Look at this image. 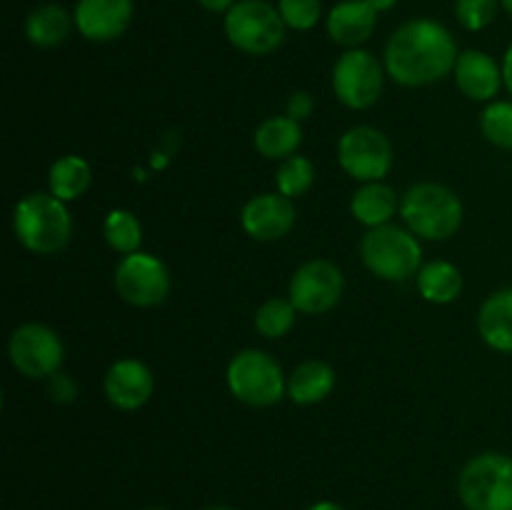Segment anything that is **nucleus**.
Instances as JSON below:
<instances>
[{
    "instance_id": "nucleus-2",
    "label": "nucleus",
    "mask_w": 512,
    "mask_h": 510,
    "mask_svg": "<svg viewBox=\"0 0 512 510\" xmlns=\"http://www.w3.org/2000/svg\"><path fill=\"white\" fill-rule=\"evenodd\" d=\"M13 230L25 250L35 255L60 253L73 235L68 203L53 193H30L13 210Z\"/></svg>"
},
{
    "instance_id": "nucleus-5",
    "label": "nucleus",
    "mask_w": 512,
    "mask_h": 510,
    "mask_svg": "<svg viewBox=\"0 0 512 510\" xmlns=\"http://www.w3.org/2000/svg\"><path fill=\"white\" fill-rule=\"evenodd\" d=\"M228 388L240 403L250 408H270L288 395V378L273 355L248 348L233 355L228 363Z\"/></svg>"
},
{
    "instance_id": "nucleus-30",
    "label": "nucleus",
    "mask_w": 512,
    "mask_h": 510,
    "mask_svg": "<svg viewBox=\"0 0 512 510\" xmlns=\"http://www.w3.org/2000/svg\"><path fill=\"white\" fill-rule=\"evenodd\" d=\"M278 10L288 28L310 30L318 25L323 15V3L320 0H280Z\"/></svg>"
},
{
    "instance_id": "nucleus-32",
    "label": "nucleus",
    "mask_w": 512,
    "mask_h": 510,
    "mask_svg": "<svg viewBox=\"0 0 512 510\" xmlns=\"http://www.w3.org/2000/svg\"><path fill=\"white\" fill-rule=\"evenodd\" d=\"M313 110H315V100L313 95L305 93V90H295V93L288 98V103H285V115L298 120V123L308 120L310 115H313Z\"/></svg>"
},
{
    "instance_id": "nucleus-26",
    "label": "nucleus",
    "mask_w": 512,
    "mask_h": 510,
    "mask_svg": "<svg viewBox=\"0 0 512 510\" xmlns=\"http://www.w3.org/2000/svg\"><path fill=\"white\" fill-rule=\"evenodd\" d=\"M295 318H298V308L290 298H270L255 310L253 325L263 338L278 340L293 330Z\"/></svg>"
},
{
    "instance_id": "nucleus-36",
    "label": "nucleus",
    "mask_w": 512,
    "mask_h": 510,
    "mask_svg": "<svg viewBox=\"0 0 512 510\" xmlns=\"http://www.w3.org/2000/svg\"><path fill=\"white\" fill-rule=\"evenodd\" d=\"M368 3L373 5V8L378 10V13H383V10L395 8V3H398V0H368Z\"/></svg>"
},
{
    "instance_id": "nucleus-20",
    "label": "nucleus",
    "mask_w": 512,
    "mask_h": 510,
    "mask_svg": "<svg viewBox=\"0 0 512 510\" xmlns=\"http://www.w3.org/2000/svg\"><path fill=\"white\" fill-rule=\"evenodd\" d=\"M398 210V193L388 183H383V180H378V183H363L353 193V200H350V213L365 228L388 225Z\"/></svg>"
},
{
    "instance_id": "nucleus-13",
    "label": "nucleus",
    "mask_w": 512,
    "mask_h": 510,
    "mask_svg": "<svg viewBox=\"0 0 512 510\" xmlns=\"http://www.w3.org/2000/svg\"><path fill=\"white\" fill-rule=\"evenodd\" d=\"M240 225L250 238L260 243L285 238L295 225L293 200L280 193L253 195L240 210Z\"/></svg>"
},
{
    "instance_id": "nucleus-35",
    "label": "nucleus",
    "mask_w": 512,
    "mask_h": 510,
    "mask_svg": "<svg viewBox=\"0 0 512 510\" xmlns=\"http://www.w3.org/2000/svg\"><path fill=\"white\" fill-rule=\"evenodd\" d=\"M308 510H345L340 503H333V500H320V503H313Z\"/></svg>"
},
{
    "instance_id": "nucleus-8",
    "label": "nucleus",
    "mask_w": 512,
    "mask_h": 510,
    "mask_svg": "<svg viewBox=\"0 0 512 510\" xmlns=\"http://www.w3.org/2000/svg\"><path fill=\"white\" fill-rule=\"evenodd\" d=\"M385 65L370 50L350 48L333 65V93L345 108L368 110L383 95Z\"/></svg>"
},
{
    "instance_id": "nucleus-7",
    "label": "nucleus",
    "mask_w": 512,
    "mask_h": 510,
    "mask_svg": "<svg viewBox=\"0 0 512 510\" xmlns=\"http://www.w3.org/2000/svg\"><path fill=\"white\" fill-rule=\"evenodd\" d=\"M285 28L280 10L265 0H240L225 13V35L240 53H273L283 45Z\"/></svg>"
},
{
    "instance_id": "nucleus-29",
    "label": "nucleus",
    "mask_w": 512,
    "mask_h": 510,
    "mask_svg": "<svg viewBox=\"0 0 512 510\" xmlns=\"http://www.w3.org/2000/svg\"><path fill=\"white\" fill-rule=\"evenodd\" d=\"M500 0H455V18L473 33L485 30L495 20Z\"/></svg>"
},
{
    "instance_id": "nucleus-21",
    "label": "nucleus",
    "mask_w": 512,
    "mask_h": 510,
    "mask_svg": "<svg viewBox=\"0 0 512 510\" xmlns=\"http://www.w3.org/2000/svg\"><path fill=\"white\" fill-rule=\"evenodd\" d=\"M335 370L325 360H305L288 375V398L295 405H318L335 390Z\"/></svg>"
},
{
    "instance_id": "nucleus-27",
    "label": "nucleus",
    "mask_w": 512,
    "mask_h": 510,
    "mask_svg": "<svg viewBox=\"0 0 512 510\" xmlns=\"http://www.w3.org/2000/svg\"><path fill=\"white\" fill-rule=\"evenodd\" d=\"M315 183V168L305 155H290V158L280 160L278 173H275V185H278V193L285 198H300V195L308 193Z\"/></svg>"
},
{
    "instance_id": "nucleus-33",
    "label": "nucleus",
    "mask_w": 512,
    "mask_h": 510,
    "mask_svg": "<svg viewBox=\"0 0 512 510\" xmlns=\"http://www.w3.org/2000/svg\"><path fill=\"white\" fill-rule=\"evenodd\" d=\"M198 3L203 5L205 10H210V13H228L238 0H198Z\"/></svg>"
},
{
    "instance_id": "nucleus-23",
    "label": "nucleus",
    "mask_w": 512,
    "mask_h": 510,
    "mask_svg": "<svg viewBox=\"0 0 512 510\" xmlns=\"http://www.w3.org/2000/svg\"><path fill=\"white\" fill-rule=\"evenodd\" d=\"M90 180H93V170L88 160L80 155H60L48 170V193H53L63 203H70V200L83 198L85 190L90 188Z\"/></svg>"
},
{
    "instance_id": "nucleus-28",
    "label": "nucleus",
    "mask_w": 512,
    "mask_h": 510,
    "mask_svg": "<svg viewBox=\"0 0 512 510\" xmlns=\"http://www.w3.org/2000/svg\"><path fill=\"white\" fill-rule=\"evenodd\" d=\"M480 130L495 148L512 150V100H493L480 113Z\"/></svg>"
},
{
    "instance_id": "nucleus-6",
    "label": "nucleus",
    "mask_w": 512,
    "mask_h": 510,
    "mask_svg": "<svg viewBox=\"0 0 512 510\" xmlns=\"http://www.w3.org/2000/svg\"><path fill=\"white\" fill-rule=\"evenodd\" d=\"M460 503L468 510H512V458L480 453L465 463L458 478Z\"/></svg>"
},
{
    "instance_id": "nucleus-15",
    "label": "nucleus",
    "mask_w": 512,
    "mask_h": 510,
    "mask_svg": "<svg viewBox=\"0 0 512 510\" xmlns=\"http://www.w3.org/2000/svg\"><path fill=\"white\" fill-rule=\"evenodd\" d=\"M75 28L93 43L120 38L133 20V0H78Z\"/></svg>"
},
{
    "instance_id": "nucleus-37",
    "label": "nucleus",
    "mask_w": 512,
    "mask_h": 510,
    "mask_svg": "<svg viewBox=\"0 0 512 510\" xmlns=\"http://www.w3.org/2000/svg\"><path fill=\"white\" fill-rule=\"evenodd\" d=\"M500 5H503V8L512 15V0H500Z\"/></svg>"
},
{
    "instance_id": "nucleus-38",
    "label": "nucleus",
    "mask_w": 512,
    "mask_h": 510,
    "mask_svg": "<svg viewBox=\"0 0 512 510\" xmlns=\"http://www.w3.org/2000/svg\"><path fill=\"white\" fill-rule=\"evenodd\" d=\"M205 510H235V508H230V505H213V508H205Z\"/></svg>"
},
{
    "instance_id": "nucleus-10",
    "label": "nucleus",
    "mask_w": 512,
    "mask_h": 510,
    "mask_svg": "<svg viewBox=\"0 0 512 510\" xmlns=\"http://www.w3.org/2000/svg\"><path fill=\"white\" fill-rule=\"evenodd\" d=\"M8 358L23 378L43 380L60 373L65 348L53 328L43 323H25L10 335Z\"/></svg>"
},
{
    "instance_id": "nucleus-3",
    "label": "nucleus",
    "mask_w": 512,
    "mask_h": 510,
    "mask_svg": "<svg viewBox=\"0 0 512 510\" xmlns=\"http://www.w3.org/2000/svg\"><path fill=\"white\" fill-rule=\"evenodd\" d=\"M405 228L420 240H448L463 225V200L440 183H415L400 200Z\"/></svg>"
},
{
    "instance_id": "nucleus-16",
    "label": "nucleus",
    "mask_w": 512,
    "mask_h": 510,
    "mask_svg": "<svg viewBox=\"0 0 512 510\" xmlns=\"http://www.w3.org/2000/svg\"><path fill=\"white\" fill-rule=\"evenodd\" d=\"M455 83L465 98L475 103H493L503 88V65L483 50H463L455 63Z\"/></svg>"
},
{
    "instance_id": "nucleus-22",
    "label": "nucleus",
    "mask_w": 512,
    "mask_h": 510,
    "mask_svg": "<svg viewBox=\"0 0 512 510\" xmlns=\"http://www.w3.org/2000/svg\"><path fill=\"white\" fill-rule=\"evenodd\" d=\"M75 18L58 3H45L30 10L25 18V38L38 48H55L68 40Z\"/></svg>"
},
{
    "instance_id": "nucleus-19",
    "label": "nucleus",
    "mask_w": 512,
    "mask_h": 510,
    "mask_svg": "<svg viewBox=\"0 0 512 510\" xmlns=\"http://www.w3.org/2000/svg\"><path fill=\"white\" fill-rule=\"evenodd\" d=\"M253 145L263 158L285 160L298 153L303 145V128L288 115H270L255 128Z\"/></svg>"
},
{
    "instance_id": "nucleus-12",
    "label": "nucleus",
    "mask_w": 512,
    "mask_h": 510,
    "mask_svg": "<svg viewBox=\"0 0 512 510\" xmlns=\"http://www.w3.org/2000/svg\"><path fill=\"white\" fill-rule=\"evenodd\" d=\"M345 290V275L325 258L308 260L293 273L288 298L303 315H323L340 303Z\"/></svg>"
},
{
    "instance_id": "nucleus-11",
    "label": "nucleus",
    "mask_w": 512,
    "mask_h": 510,
    "mask_svg": "<svg viewBox=\"0 0 512 510\" xmlns=\"http://www.w3.org/2000/svg\"><path fill=\"white\" fill-rule=\"evenodd\" d=\"M115 293L135 308H155L170 295V273L155 255L130 253L120 258L113 275Z\"/></svg>"
},
{
    "instance_id": "nucleus-9",
    "label": "nucleus",
    "mask_w": 512,
    "mask_h": 510,
    "mask_svg": "<svg viewBox=\"0 0 512 510\" xmlns=\"http://www.w3.org/2000/svg\"><path fill=\"white\" fill-rule=\"evenodd\" d=\"M338 163L360 185L378 183L393 168V145L383 130L373 125H355L340 135Z\"/></svg>"
},
{
    "instance_id": "nucleus-39",
    "label": "nucleus",
    "mask_w": 512,
    "mask_h": 510,
    "mask_svg": "<svg viewBox=\"0 0 512 510\" xmlns=\"http://www.w3.org/2000/svg\"><path fill=\"white\" fill-rule=\"evenodd\" d=\"M143 510H165V508H143Z\"/></svg>"
},
{
    "instance_id": "nucleus-14",
    "label": "nucleus",
    "mask_w": 512,
    "mask_h": 510,
    "mask_svg": "<svg viewBox=\"0 0 512 510\" xmlns=\"http://www.w3.org/2000/svg\"><path fill=\"white\" fill-rule=\"evenodd\" d=\"M105 398L113 408L140 410L150 400L155 390V378L145 363L135 358H120L108 368L103 378Z\"/></svg>"
},
{
    "instance_id": "nucleus-24",
    "label": "nucleus",
    "mask_w": 512,
    "mask_h": 510,
    "mask_svg": "<svg viewBox=\"0 0 512 510\" xmlns=\"http://www.w3.org/2000/svg\"><path fill=\"white\" fill-rule=\"evenodd\" d=\"M418 290L428 303L448 305L463 293V273L448 260H433L418 270Z\"/></svg>"
},
{
    "instance_id": "nucleus-18",
    "label": "nucleus",
    "mask_w": 512,
    "mask_h": 510,
    "mask_svg": "<svg viewBox=\"0 0 512 510\" xmlns=\"http://www.w3.org/2000/svg\"><path fill=\"white\" fill-rule=\"evenodd\" d=\"M478 333L488 348L512 353V288L495 290L478 313Z\"/></svg>"
},
{
    "instance_id": "nucleus-1",
    "label": "nucleus",
    "mask_w": 512,
    "mask_h": 510,
    "mask_svg": "<svg viewBox=\"0 0 512 510\" xmlns=\"http://www.w3.org/2000/svg\"><path fill=\"white\" fill-rule=\"evenodd\" d=\"M453 33L438 20H408L385 45V73L405 88H423L450 75L458 63Z\"/></svg>"
},
{
    "instance_id": "nucleus-4",
    "label": "nucleus",
    "mask_w": 512,
    "mask_h": 510,
    "mask_svg": "<svg viewBox=\"0 0 512 510\" xmlns=\"http://www.w3.org/2000/svg\"><path fill=\"white\" fill-rule=\"evenodd\" d=\"M360 258L375 278L388 283H403L423 268V248L418 235L390 223L368 228L360 240Z\"/></svg>"
},
{
    "instance_id": "nucleus-25",
    "label": "nucleus",
    "mask_w": 512,
    "mask_h": 510,
    "mask_svg": "<svg viewBox=\"0 0 512 510\" xmlns=\"http://www.w3.org/2000/svg\"><path fill=\"white\" fill-rule=\"evenodd\" d=\"M103 238L108 248H113L115 253H138L140 243H143V225H140V220L130 210H110L103 223Z\"/></svg>"
},
{
    "instance_id": "nucleus-31",
    "label": "nucleus",
    "mask_w": 512,
    "mask_h": 510,
    "mask_svg": "<svg viewBox=\"0 0 512 510\" xmlns=\"http://www.w3.org/2000/svg\"><path fill=\"white\" fill-rule=\"evenodd\" d=\"M48 395L53 403L68 405L78 398V383L70 375L55 373L53 378H48Z\"/></svg>"
},
{
    "instance_id": "nucleus-34",
    "label": "nucleus",
    "mask_w": 512,
    "mask_h": 510,
    "mask_svg": "<svg viewBox=\"0 0 512 510\" xmlns=\"http://www.w3.org/2000/svg\"><path fill=\"white\" fill-rule=\"evenodd\" d=\"M503 83L505 90L512 95V43L508 45V50H505L503 55Z\"/></svg>"
},
{
    "instance_id": "nucleus-17",
    "label": "nucleus",
    "mask_w": 512,
    "mask_h": 510,
    "mask_svg": "<svg viewBox=\"0 0 512 510\" xmlns=\"http://www.w3.org/2000/svg\"><path fill=\"white\" fill-rule=\"evenodd\" d=\"M378 25V10L368 0H343L328 13V35L343 48H360Z\"/></svg>"
}]
</instances>
